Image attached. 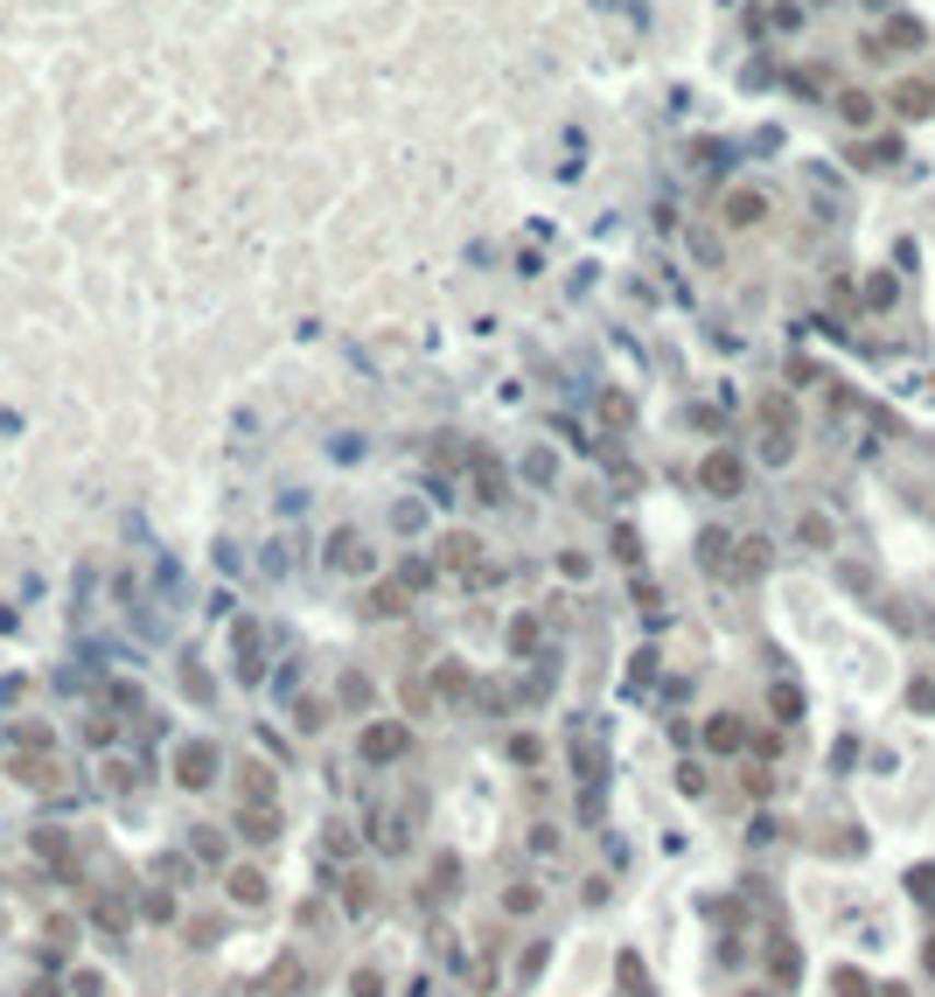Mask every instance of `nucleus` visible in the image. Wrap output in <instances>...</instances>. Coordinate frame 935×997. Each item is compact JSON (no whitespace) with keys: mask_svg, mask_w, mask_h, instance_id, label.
<instances>
[{"mask_svg":"<svg viewBox=\"0 0 935 997\" xmlns=\"http://www.w3.org/2000/svg\"><path fill=\"white\" fill-rule=\"evenodd\" d=\"M887 105L901 112V119H928V112H935V84H928V77H901V84L887 91Z\"/></svg>","mask_w":935,"mask_h":997,"instance_id":"1","label":"nucleus"},{"mask_svg":"<svg viewBox=\"0 0 935 997\" xmlns=\"http://www.w3.org/2000/svg\"><path fill=\"white\" fill-rule=\"evenodd\" d=\"M698 482L712 489V495H740V482H748V468H740V454H705Z\"/></svg>","mask_w":935,"mask_h":997,"instance_id":"2","label":"nucleus"},{"mask_svg":"<svg viewBox=\"0 0 935 997\" xmlns=\"http://www.w3.org/2000/svg\"><path fill=\"white\" fill-rule=\"evenodd\" d=\"M761 419H768V460H789L796 454V426H789V405H782V398H768V405H761Z\"/></svg>","mask_w":935,"mask_h":997,"instance_id":"3","label":"nucleus"},{"mask_svg":"<svg viewBox=\"0 0 935 997\" xmlns=\"http://www.w3.org/2000/svg\"><path fill=\"white\" fill-rule=\"evenodd\" d=\"M761 217H768V196H754V188L727 196V224H761Z\"/></svg>","mask_w":935,"mask_h":997,"instance_id":"4","label":"nucleus"},{"mask_svg":"<svg viewBox=\"0 0 935 997\" xmlns=\"http://www.w3.org/2000/svg\"><path fill=\"white\" fill-rule=\"evenodd\" d=\"M914 43H922V22H887L880 56H901V49H914Z\"/></svg>","mask_w":935,"mask_h":997,"instance_id":"5","label":"nucleus"},{"mask_svg":"<svg viewBox=\"0 0 935 997\" xmlns=\"http://www.w3.org/2000/svg\"><path fill=\"white\" fill-rule=\"evenodd\" d=\"M837 112H845L852 126H873V112H880V105H873L866 91H845V99H837Z\"/></svg>","mask_w":935,"mask_h":997,"instance_id":"6","label":"nucleus"},{"mask_svg":"<svg viewBox=\"0 0 935 997\" xmlns=\"http://www.w3.org/2000/svg\"><path fill=\"white\" fill-rule=\"evenodd\" d=\"M705 740H712L719 754H733V746H740V719H712V725H705Z\"/></svg>","mask_w":935,"mask_h":997,"instance_id":"7","label":"nucleus"},{"mask_svg":"<svg viewBox=\"0 0 935 997\" xmlns=\"http://www.w3.org/2000/svg\"><path fill=\"white\" fill-rule=\"evenodd\" d=\"M796 712H803V690H789V684H782V690H775V719H782V725H789Z\"/></svg>","mask_w":935,"mask_h":997,"instance_id":"8","label":"nucleus"},{"mask_svg":"<svg viewBox=\"0 0 935 997\" xmlns=\"http://www.w3.org/2000/svg\"><path fill=\"white\" fill-rule=\"evenodd\" d=\"M775 976H782V984H796V949L789 942H775Z\"/></svg>","mask_w":935,"mask_h":997,"instance_id":"9","label":"nucleus"},{"mask_svg":"<svg viewBox=\"0 0 935 997\" xmlns=\"http://www.w3.org/2000/svg\"><path fill=\"white\" fill-rule=\"evenodd\" d=\"M398 746H406V733H398V725H385V733H370V754H398Z\"/></svg>","mask_w":935,"mask_h":997,"instance_id":"10","label":"nucleus"},{"mask_svg":"<svg viewBox=\"0 0 935 997\" xmlns=\"http://www.w3.org/2000/svg\"><path fill=\"white\" fill-rule=\"evenodd\" d=\"M922 955H928V970H935V935H928V949H922Z\"/></svg>","mask_w":935,"mask_h":997,"instance_id":"11","label":"nucleus"},{"mask_svg":"<svg viewBox=\"0 0 935 997\" xmlns=\"http://www.w3.org/2000/svg\"><path fill=\"white\" fill-rule=\"evenodd\" d=\"M880 997H908V990H880Z\"/></svg>","mask_w":935,"mask_h":997,"instance_id":"12","label":"nucleus"}]
</instances>
